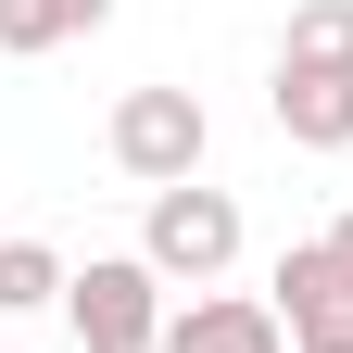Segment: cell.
<instances>
[{
    "mask_svg": "<svg viewBox=\"0 0 353 353\" xmlns=\"http://www.w3.org/2000/svg\"><path fill=\"white\" fill-rule=\"evenodd\" d=\"M139 265H152L164 290H214V278L240 265V202L202 190V176H190V190H152V214H139Z\"/></svg>",
    "mask_w": 353,
    "mask_h": 353,
    "instance_id": "1",
    "label": "cell"
},
{
    "mask_svg": "<svg viewBox=\"0 0 353 353\" xmlns=\"http://www.w3.org/2000/svg\"><path fill=\"white\" fill-rule=\"evenodd\" d=\"M101 152L139 176V190H190V176H202V152H214V114L190 101V88H126V101H114V126H101Z\"/></svg>",
    "mask_w": 353,
    "mask_h": 353,
    "instance_id": "2",
    "label": "cell"
},
{
    "mask_svg": "<svg viewBox=\"0 0 353 353\" xmlns=\"http://www.w3.org/2000/svg\"><path fill=\"white\" fill-rule=\"evenodd\" d=\"M63 316H76V353H164V278L139 252H88L76 265V290H63Z\"/></svg>",
    "mask_w": 353,
    "mask_h": 353,
    "instance_id": "3",
    "label": "cell"
},
{
    "mask_svg": "<svg viewBox=\"0 0 353 353\" xmlns=\"http://www.w3.org/2000/svg\"><path fill=\"white\" fill-rule=\"evenodd\" d=\"M265 303H278L290 353H353V265L328 252V228L278 252V278H265Z\"/></svg>",
    "mask_w": 353,
    "mask_h": 353,
    "instance_id": "4",
    "label": "cell"
},
{
    "mask_svg": "<svg viewBox=\"0 0 353 353\" xmlns=\"http://www.w3.org/2000/svg\"><path fill=\"white\" fill-rule=\"evenodd\" d=\"M164 353H290V328L265 290H190L164 316Z\"/></svg>",
    "mask_w": 353,
    "mask_h": 353,
    "instance_id": "5",
    "label": "cell"
},
{
    "mask_svg": "<svg viewBox=\"0 0 353 353\" xmlns=\"http://www.w3.org/2000/svg\"><path fill=\"white\" fill-rule=\"evenodd\" d=\"M265 114H278V139H290V152H353V76L278 63V88H265Z\"/></svg>",
    "mask_w": 353,
    "mask_h": 353,
    "instance_id": "6",
    "label": "cell"
},
{
    "mask_svg": "<svg viewBox=\"0 0 353 353\" xmlns=\"http://www.w3.org/2000/svg\"><path fill=\"white\" fill-rule=\"evenodd\" d=\"M88 26H114V0H0V51L13 63L63 51V38H88Z\"/></svg>",
    "mask_w": 353,
    "mask_h": 353,
    "instance_id": "7",
    "label": "cell"
},
{
    "mask_svg": "<svg viewBox=\"0 0 353 353\" xmlns=\"http://www.w3.org/2000/svg\"><path fill=\"white\" fill-rule=\"evenodd\" d=\"M63 290H76V265L51 240H26V228L0 240V316H38V303H63Z\"/></svg>",
    "mask_w": 353,
    "mask_h": 353,
    "instance_id": "8",
    "label": "cell"
},
{
    "mask_svg": "<svg viewBox=\"0 0 353 353\" xmlns=\"http://www.w3.org/2000/svg\"><path fill=\"white\" fill-rule=\"evenodd\" d=\"M278 63L353 76V0H290V38H278Z\"/></svg>",
    "mask_w": 353,
    "mask_h": 353,
    "instance_id": "9",
    "label": "cell"
},
{
    "mask_svg": "<svg viewBox=\"0 0 353 353\" xmlns=\"http://www.w3.org/2000/svg\"><path fill=\"white\" fill-rule=\"evenodd\" d=\"M328 252H341V265H353V214H328Z\"/></svg>",
    "mask_w": 353,
    "mask_h": 353,
    "instance_id": "10",
    "label": "cell"
}]
</instances>
